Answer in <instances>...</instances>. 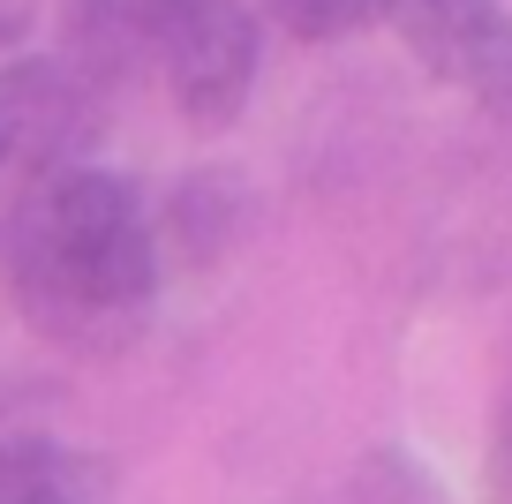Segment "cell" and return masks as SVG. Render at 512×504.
<instances>
[{"label":"cell","instance_id":"6da1fadb","mask_svg":"<svg viewBox=\"0 0 512 504\" xmlns=\"http://www.w3.org/2000/svg\"><path fill=\"white\" fill-rule=\"evenodd\" d=\"M166 286L151 196L113 166H61L23 189L8 234V294L61 354H121Z\"/></svg>","mask_w":512,"mask_h":504},{"label":"cell","instance_id":"7a4b0ae2","mask_svg":"<svg viewBox=\"0 0 512 504\" xmlns=\"http://www.w3.org/2000/svg\"><path fill=\"white\" fill-rule=\"evenodd\" d=\"M159 68L196 136H234L264 76V23L249 0H196Z\"/></svg>","mask_w":512,"mask_h":504},{"label":"cell","instance_id":"3957f363","mask_svg":"<svg viewBox=\"0 0 512 504\" xmlns=\"http://www.w3.org/2000/svg\"><path fill=\"white\" fill-rule=\"evenodd\" d=\"M98 121V91L61 61V53H23L0 68V181L23 174L53 181L61 166H83V136Z\"/></svg>","mask_w":512,"mask_h":504},{"label":"cell","instance_id":"277c9868","mask_svg":"<svg viewBox=\"0 0 512 504\" xmlns=\"http://www.w3.org/2000/svg\"><path fill=\"white\" fill-rule=\"evenodd\" d=\"M392 31L422 68L475 106L512 113V8L505 0H392Z\"/></svg>","mask_w":512,"mask_h":504},{"label":"cell","instance_id":"5b68a950","mask_svg":"<svg viewBox=\"0 0 512 504\" xmlns=\"http://www.w3.org/2000/svg\"><path fill=\"white\" fill-rule=\"evenodd\" d=\"M189 8L196 0H61V61L91 91L128 83L166 61Z\"/></svg>","mask_w":512,"mask_h":504},{"label":"cell","instance_id":"8992f818","mask_svg":"<svg viewBox=\"0 0 512 504\" xmlns=\"http://www.w3.org/2000/svg\"><path fill=\"white\" fill-rule=\"evenodd\" d=\"M151 219H159L166 264L211 271V264H226V256L241 249V234H249V219H256V189L234 166H196V174H181L174 189H166V204H151Z\"/></svg>","mask_w":512,"mask_h":504},{"label":"cell","instance_id":"52a82bcc","mask_svg":"<svg viewBox=\"0 0 512 504\" xmlns=\"http://www.w3.org/2000/svg\"><path fill=\"white\" fill-rule=\"evenodd\" d=\"M0 504H113V474L61 437H0Z\"/></svg>","mask_w":512,"mask_h":504},{"label":"cell","instance_id":"ba28073f","mask_svg":"<svg viewBox=\"0 0 512 504\" xmlns=\"http://www.w3.org/2000/svg\"><path fill=\"white\" fill-rule=\"evenodd\" d=\"M332 504H445V489H437V474L422 467L415 452L377 444V452H362L347 467V482H339Z\"/></svg>","mask_w":512,"mask_h":504},{"label":"cell","instance_id":"9c48e42d","mask_svg":"<svg viewBox=\"0 0 512 504\" xmlns=\"http://www.w3.org/2000/svg\"><path fill=\"white\" fill-rule=\"evenodd\" d=\"M272 23H287V38L302 46H339L369 23H392V0H272Z\"/></svg>","mask_w":512,"mask_h":504},{"label":"cell","instance_id":"30bf717a","mask_svg":"<svg viewBox=\"0 0 512 504\" xmlns=\"http://www.w3.org/2000/svg\"><path fill=\"white\" fill-rule=\"evenodd\" d=\"M490 489L512 504V384H505V407H497V429H490Z\"/></svg>","mask_w":512,"mask_h":504}]
</instances>
